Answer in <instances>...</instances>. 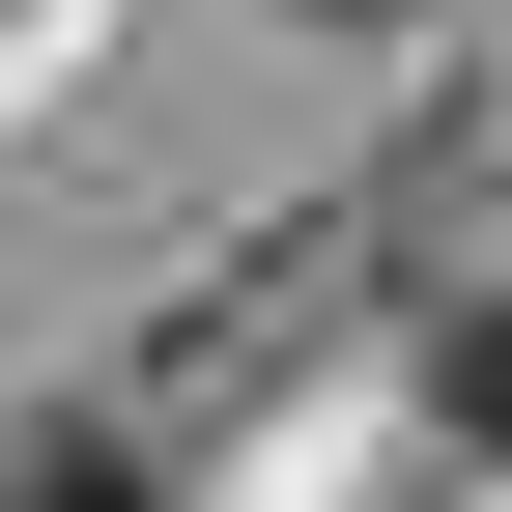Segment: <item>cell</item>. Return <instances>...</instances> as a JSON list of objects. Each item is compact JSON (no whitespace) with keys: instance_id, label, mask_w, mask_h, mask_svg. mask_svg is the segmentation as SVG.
Segmentation results:
<instances>
[{"instance_id":"obj_1","label":"cell","mask_w":512,"mask_h":512,"mask_svg":"<svg viewBox=\"0 0 512 512\" xmlns=\"http://www.w3.org/2000/svg\"><path fill=\"white\" fill-rule=\"evenodd\" d=\"M0 512H171V484L114 456V427H0Z\"/></svg>"},{"instance_id":"obj_2","label":"cell","mask_w":512,"mask_h":512,"mask_svg":"<svg viewBox=\"0 0 512 512\" xmlns=\"http://www.w3.org/2000/svg\"><path fill=\"white\" fill-rule=\"evenodd\" d=\"M313 29H427V0H313Z\"/></svg>"}]
</instances>
